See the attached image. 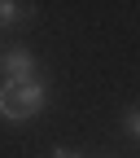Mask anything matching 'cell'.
I'll return each instance as SVG.
<instances>
[{
	"label": "cell",
	"instance_id": "obj_1",
	"mask_svg": "<svg viewBox=\"0 0 140 158\" xmlns=\"http://www.w3.org/2000/svg\"><path fill=\"white\" fill-rule=\"evenodd\" d=\"M48 106V84H26V88H5L0 84V123H31Z\"/></svg>",
	"mask_w": 140,
	"mask_h": 158
},
{
	"label": "cell",
	"instance_id": "obj_2",
	"mask_svg": "<svg viewBox=\"0 0 140 158\" xmlns=\"http://www.w3.org/2000/svg\"><path fill=\"white\" fill-rule=\"evenodd\" d=\"M0 84L5 88H26V84H39V62L26 44H9L0 48Z\"/></svg>",
	"mask_w": 140,
	"mask_h": 158
},
{
	"label": "cell",
	"instance_id": "obj_3",
	"mask_svg": "<svg viewBox=\"0 0 140 158\" xmlns=\"http://www.w3.org/2000/svg\"><path fill=\"white\" fill-rule=\"evenodd\" d=\"M35 18V5H22V0H0V31L9 27H22Z\"/></svg>",
	"mask_w": 140,
	"mask_h": 158
},
{
	"label": "cell",
	"instance_id": "obj_4",
	"mask_svg": "<svg viewBox=\"0 0 140 158\" xmlns=\"http://www.w3.org/2000/svg\"><path fill=\"white\" fill-rule=\"evenodd\" d=\"M123 132L131 136V141H140V101L123 110Z\"/></svg>",
	"mask_w": 140,
	"mask_h": 158
},
{
	"label": "cell",
	"instance_id": "obj_5",
	"mask_svg": "<svg viewBox=\"0 0 140 158\" xmlns=\"http://www.w3.org/2000/svg\"><path fill=\"white\" fill-rule=\"evenodd\" d=\"M53 158H79L74 149H66V145H53Z\"/></svg>",
	"mask_w": 140,
	"mask_h": 158
}]
</instances>
